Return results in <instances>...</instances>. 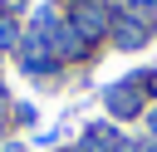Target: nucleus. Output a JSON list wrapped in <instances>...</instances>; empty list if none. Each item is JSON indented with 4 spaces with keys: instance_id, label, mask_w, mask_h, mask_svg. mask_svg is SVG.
<instances>
[{
    "instance_id": "nucleus-5",
    "label": "nucleus",
    "mask_w": 157,
    "mask_h": 152,
    "mask_svg": "<svg viewBox=\"0 0 157 152\" xmlns=\"http://www.w3.org/2000/svg\"><path fill=\"white\" fill-rule=\"evenodd\" d=\"M147 123H152V132H157V113H152V118H147Z\"/></svg>"
},
{
    "instance_id": "nucleus-2",
    "label": "nucleus",
    "mask_w": 157,
    "mask_h": 152,
    "mask_svg": "<svg viewBox=\"0 0 157 152\" xmlns=\"http://www.w3.org/2000/svg\"><path fill=\"white\" fill-rule=\"evenodd\" d=\"M142 39H147V25H142V20H123V25H118V44H123V49H137Z\"/></svg>"
},
{
    "instance_id": "nucleus-4",
    "label": "nucleus",
    "mask_w": 157,
    "mask_h": 152,
    "mask_svg": "<svg viewBox=\"0 0 157 152\" xmlns=\"http://www.w3.org/2000/svg\"><path fill=\"white\" fill-rule=\"evenodd\" d=\"M132 10H137V15H147V10H157V0H132Z\"/></svg>"
},
{
    "instance_id": "nucleus-1",
    "label": "nucleus",
    "mask_w": 157,
    "mask_h": 152,
    "mask_svg": "<svg viewBox=\"0 0 157 152\" xmlns=\"http://www.w3.org/2000/svg\"><path fill=\"white\" fill-rule=\"evenodd\" d=\"M108 108H113L118 118H132V113L142 108V98H137V78H132V83H118V88H108Z\"/></svg>"
},
{
    "instance_id": "nucleus-6",
    "label": "nucleus",
    "mask_w": 157,
    "mask_h": 152,
    "mask_svg": "<svg viewBox=\"0 0 157 152\" xmlns=\"http://www.w3.org/2000/svg\"><path fill=\"white\" fill-rule=\"evenodd\" d=\"M142 152H157V147H142Z\"/></svg>"
},
{
    "instance_id": "nucleus-3",
    "label": "nucleus",
    "mask_w": 157,
    "mask_h": 152,
    "mask_svg": "<svg viewBox=\"0 0 157 152\" xmlns=\"http://www.w3.org/2000/svg\"><path fill=\"white\" fill-rule=\"evenodd\" d=\"M83 147H88V152H118V147H113V127H88Z\"/></svg>"
}]
</instances>
